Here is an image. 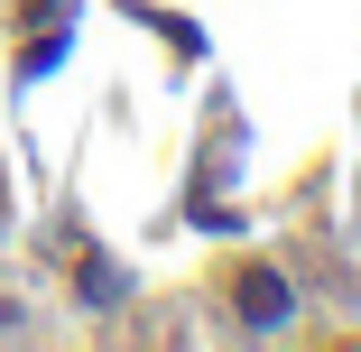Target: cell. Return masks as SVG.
Wrapping results in <instances>:
<instances>
[{
	"label": "cell",
	"instance_id": "cell-1",
	"mask_svg": "<svg viewBox=\"0 0 361 352\" xmlns=\"http://www.w3.org/2000/svg\"><path fill=\"white\" fill-rule=\"evenodd\" d=\"M232 297H241V324H278V315H287V278H278V269H241Z\"/></svg>",
	"mask_w": 361,
	"mask_h": 352
}]
</instances>
